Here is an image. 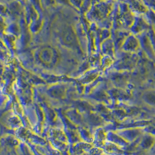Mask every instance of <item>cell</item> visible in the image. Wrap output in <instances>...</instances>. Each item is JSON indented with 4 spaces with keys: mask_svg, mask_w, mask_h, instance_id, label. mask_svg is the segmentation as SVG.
I'll return each mask as SVG.
<instances>
[{
    "mask_svg": "<svg viewBox=\"0 0 155 155\" xmlns=\"http://www.w3.org/2000/svg\"><path fill=\"white\" fill-rule=\"evenodd\" d=\"M36 57L42 63L46 65H53L57 62L59 54L54 47L45 46L38 50Z\"/></svg>",
    "mask_w": 155,
    "mask_h": 155,
    "instance_id": "obj_1",
    "label": "cell"
}]
</instances>
